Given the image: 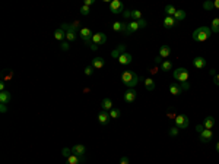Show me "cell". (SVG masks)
Returning <instances> with one entry per match:
<instances>
[{
	"label": "cell",
	"mask_w": 219,
	"mask_h": 164,
	"mask_svg": "<svg viewBox=\"0 0 219 164\" xmlns=\"http://www.w3.org/2000/svg\"><path fill=\"white\" fill-rule=\"evenodd\" d=\"M210 34H212L210 28H208V27H199L193 32V40L197 41V43H203V41H206L210 37Z\"/></svg>",
	"instance_id": "1"
},
{
	"label": "cell",
	"mask_w": 219,
	"mask_h": 164,
	"mask_svg": "<svg viewBox=\"0 0 219 164\" xmlns=\"http://www.w3.org/2000/svg\"><path fill=\"white\" fill-rule=\"evenodd\" d=\"M172 76H174V79L180 81L181 84H183V82H187V79H189V72H187V69H184V68H178L174 70Z\"/></svg>",
	"instance_id": "2"
},
{
	"label": "cell",
	"mask_w": 219,
	"mask_h": 164,
	"mask_svg": "<svg viewBox=\"0 0 219 164\" xmlns=\"http://www.w3.org/2000/svg\"><path fill=\"white\" fill-rule=\"evenodd\" d=\"M175 126L178 128V129H185L187 126H189V117L185 116V114H178V116H175Z\"/></svg>",
	"instance_id": "3"
},
{
	"label": "cell",
	"mask_w": 219,
	"mask_h": 164,
	"mask_svg": "<svg viewBox=\"0 0 219 164\" xmlns=\"http://www.w3.org/2000/svg\"><path fill=\"white\" fill-rule=\"evenodd\" d=\"M110 11L112 13H123L126 11V7H124V5L120 0H112L111 3H110Z\"/></svg>",
	"instance_id": "4"
},
{
	"label": "cell",
	"mask_w": 219,
	"mask_h": 164,
	"mask_svg": "<svg viewBox=\"0 0 219 164\" xmlns=\"http://www.w3.org/2000/svg\"><path fill=\"white\" fill-rule=\"evenodd\" d=\"M137 29H140V27H139L137 21H132V22H129L127 25H126V29H124L123 34L130 35V34H133V32H136Z\"/></svg>",
	"instance_id": "5"
},
{
	"label": "cell",
	"mask_w": 219,
	"mask_h": 164,
	"mask_svg": "<svg viewBox=\"0 0 219 164\" xmlns=\"http://www.w3.org/2000/svg\"><path fill=\"white\" fill-rule=\"evenodd\" d=\"M79 37L83 40V43H88V41L92 40L94 34H92V31H91L89 28H80V31H79Z\"/></svg>",
	"instance_id": "6"
},
{
	"label": "cell",
	"mask_w": 219,
	"mask_h": 164,
	"mask_svg": "<svg viewBox=\"0 0 219 164\" xmlns=\"http://www.w3.org/2000/svg\"><path fill=\"white\" fill-rule=\"evenodd\" d=\"M136 97H137V92H136L133 88H130V90H127L126 92H124V101L126 103H135Z\"/></svg>",
	"instance_id": "7"
},
{
	"label": "cell",
	"mask_w": 219,
	"mask_h": 164,
	"mask_svg": "<svg viewBox=\"0 0 219 164\" xmlns=\"http://www.w3.org/2000/svg\"><path fill=\"white\" fill-rule=\"evenodd\" d=\"M212 136H213V132H212V129H205L199 135V139H200V142H203V144H206V142H209L210 139H212Z\"/></svg>",
	"instance_id": "8"
},
{
	"label": "cell",
	"mask_w": 219,
	"mask_h": 164,
	"mask_svg": "<svg viewBox=\"0 0 219 164\" xmlns=\"http://www.w3.org/2000/svg\"><path fill=\"white\" fill-rule=\"evenodd\" d=\"M92 41H94L96 45H102L107 43V35L102 34V32H96V34H94V37H92Z\"/></svg>",
	"instance_id": "9"
},
{
	"label": "cell",
	"mask_w": 219,
	"mask_h": 164,
	"mask_svg": "<svg viewBox=\"0 0 219 164\" xmlns=\"http://www.w3.org/2000/svg\"><path fill=\"white\" fill-rule=\"evenodd\" d=\"M110 113H107L105 110H102L101 113L98 114V122H99V124H102V126H105V124H108V122H110Z\"/></svg>",
	"instance_id": "10"
},
{
	"label": "cell",
	"mask_w": 219,
	"mask_h": 164,
	"mask_svg": "<svg viewBox=\"0 0 219 164\" xmlns=\"http://www.w3.org/2000/svg\"><path fill=\"white\" fill-rule=\"evenodd\" d=\"M206 65H208V63H206V59H205V57L199 56V57H196V59H193V66L197 69H205Z\"/></svg>",
	"instance_id": "11"
},
{
	"label": "cell",
	"mask_w": 219,
	"mask_h": 164,
	"mask_svg": "<svg viewBox=\"0 0 219 164\" xmlns=\"http://www.w3.org/2000/svg\"><path fill=\"white\" fill-rule=\"evenodd\" d=\"M123 53H126V45H124V44H120L117 48H116V50L111 51V57H114V59H118V57L121 56Z\"/></svg>",
	"instance_id": "12"
},
{
	"label": "cell",
	"mask_w": 219,
	"mask_h": 164,
	"mask_svg": "<svg viewBox=\"0 0 219 164\" xmlns=\"http://www.w3.org/2000/svg\"><path fill=\"white\" fill-rule=\"evenodd\" d=\"M118 62L121 63V65H130V63L133 62V57L129 53H123L121 56L118 57Z\"/></svg>",
	"instance_id": "13"
},
{
	"label": "cell",
	"mask_w": 219,
	"mask_h": 164,
	"mask_svg": "<svg viewBox=\"0 0 219 164\" xmlns=\"http://www.w3.org/2000/svg\"><path fill=\"white\" fill-rule=\"evenodd\" d=\"M135 76H136V74H133V72H123V75H121V81H123L124 85H127L133 81Z\"/></svg>",
	"instance_id": "14"
},
{
	"label": "cell",
	"mask_w": 219,
	"mask_h": 164,
	"mask_svg": "<svg viewBox=\"0 0 219 164\" xmlns=\"http://www.w3.org/2000/svg\"><path fill=\"white\" fill-rule=\"evenodd\" d=\"M72 153L76 154V155H79V157H83L85 153H86V148H85V145H75V147L72 148Z\"/></svg>",
	"instance_id": "15"
},
{
	"label": "cell",
	"mask_w": 219,
	"mask_h": 164,
	"mask_svg": "<svg viewBox=\"0 0 219 164\" xmlns=\"http://www.w3.org/2000/svg\"><path fill=\"white\" fill-rule=\"evenodd\" d=\"M82 161H83V158L79 157V155H76V154H72L70 157L66 158V164H80Z\"/></svg>",
	"instance_id": "16"
},
{
	"label": "cell",
	"mask_w": 219,
	"mask_h": 164,
	"mask_svg": "<svg viewBox=\"0 0 219 164\" xmlns=\"http://www.w3.org/2000/svg\"><path fill=\"white\" fill-rule=\"evenodd\" d=\"M12 100V95L9 91H2L0 92V104H7Z\"/></svg>",
	"instance_id": "17"
},
{
	"label": "cell",
	"mask_w": 219,
	"mask_h": 164,
	"mask_svg": "<svg viewBox=\"0 0 219 164\" xmlns=\"http://www.w3.org/2000/svg\"><path fill=\"white\" fill-rule=\"evenodd\" d=\"M169 92L172 95H180L181 92H183V86L178 84H171L169 85Z\"/></svg>",
	"instance_id": "18"
},
{
	"label": "cell",
	"mask_w": 219,
	"mask_h": 164,
	"mask_svg": "<svg viewBox=\"0 0 219 164\" xmlns=\"http://www.w3.org/2000/svg\"><path fill=\"white\" fill-rule=\"evenodd\" d=\"M104 65H105V62H104L102 57H95V59L92 60V68L94 69H102Z\"/></svg>",
	"instance_id": "19"
},
{
	"label": "cell",
	"mask_w": 219,
	"mask_h": 164,
	"mask_svg": "<svg viewBox=\"0 0 219 164\" xmlns=\"http://www.w3.org/2000/svg\"><path fill=\"white\" fill-rule=\"evenodd\" d=\"M126 25H127V22H114L112 23V31H116V32H124Z\"/></svg>",
	"instance_id": "20"
},
{
	"label": "cell",
	"mask_w": 219,
	"mask_h": 164,
	"mask_svg": "<svg viewBox=\"0 0 219 164\" xmlns=\"http://www.w3.org/2000/svg\"><path fill=\"white\" fill-rule=\"evenodd\" d=\"M175 19L174 16H165L164 18V27L165 28H172V27H175Z\"/></svg>",
	"instance_id": "21"
},
{
	"label": "cell",
	"mask_w": 219,
	"mask_h": 164,
	"mask_svg": "<svg viewBox=\"0 0 219 164\" xmlns=\"http://www.w3.org/2000/svg\"><path fill=\"white\" fill-rule=\"evenodd\" d=\"M203 126H205V129H212L215 126V119L212 116H208V117H205L203 120Z\"/></svg>",
	"instance_id": "22"
},
{
	"label": "cell",
	"mask_w": 219,
	"mask_h": 164,
	"mask_svg": "<svg viewBox=\"0 0 219 164\" xmlns=\"http://www.w3.org/2000/svg\"><path fill=\"white\" fill-rule=\"evenodd\" d=\"M185 16H187V13H185L184 11L177 9V12H175V15H174V19H175V22H181V21L185 19Z\"/></svg>",
	"instance_id": "23"
},
{
	"label": "cell",
	"mask_w": 219,
	"mask_h": 164,
	"mask_svg": "<svg viewBox=\"0 0 219 164\" xmlns=\"http://www.w3.org/2000/svg\"><path fill=\"white\" fill-rule=\"evenodd\" d=\"M169 54H171V47L169 45H162L161 48H159V56L161 57H169Z\"/></svg>",
	"instance_id": "24"
},
{
	"label": "cell",
	"mask_w": 219,
	"mask_h": 164,
	"mask_svg": "<svg viewBox=\"0 0 219 164\" xmlns=\"http://www.w3.org/2000/svg\"><path fill=\"white\" fill-rule=\"evenodd\" d=\"M143 82H145V88L148 91H153V90H155V81L152 79V78H145V79H143Z\"/></svg>",
	"instance_id": "25"
},
{
	"label": "cell",
	"mask_w": 219,
	"mask_h": 164,
	"mask_svg": "<svg viewBox=\"0 0 219 164\" xmlns=\"http://www.w3.org/2000/svg\"><path fill=\"white\" fill-rule=\"evenodd\" d=\"M54 38H56L57 41H62V43H63V40L66 38V32H64L62 28L56 29V31H54Z\"/></svg>",
	"instance_id": "26"
},
{
	"label": "cell",
	"mask_w": 219,
	"mask_h": 164,
	"mask_svg": "<svg viewBox=\"0 0 219 164\" xmlns=\"http://www.w3.org/2000/svg\"><path fill=\"white\" fill-rule=\"evenodd\" d=\"M78 38V31H73V29H70V31H67L66 32V40L70 43V41H75Z\"/></svg>",
	"instance_id": "27"
},
{
	"label": "cell",
	"mask_w": 219,
	"mask_h": 164,
	"mask_svg": "<svg viewBox=\"0 0 219 164\" xmlns=\"http://www.w3.org/2000/svg\"><path fill=\"white\" fill-rule=\"evenodd\" d=\"M101 106H102V110H112V101L110 98H104Z\"/></svg>",
	"instance_id": "28"
},
{
	"label": "cell",
	"mask_w": 219,
	"mask_h": 164,
	"mask_svg": "<svg viewBox=\"0 0 219 164\" xmlns=\"http://www.w3.org/2000/svg\"><path fill=\"white\" fill-rule=\"evenodd\" d=\"M210 31H212V32H215V34H219V18H215L213 21H212Z\"/></svg>",
	"instance_id": "29"
},
{
	"label": "cell",
	"mask_w": 219,
	"mask_h": 164,
	"mask_svg": "<svg viewBox=\"0 0 219 164\" xmlns=\"http://www.w3.org/2000/svg\"><path fill=\"white\" fill-rule=\"evenodd\" d=\"M164 12L167 13V16H174L175 12H177V9H175L172 5H167L165 6V9H164Z\"/></svg>",
	"instance_id": "30"
},
{
	"label": "cell",
	"mask_w": 219,
	"mask_h": 164,
	"mask_svg": "<svg viewBox=\"0 0 219 164\" xmlns=\"http://www.w3.org/2000/svg\"><path fill=\"white\" fill-rule=\"evenodd\" d=\"M161 69H162L164 72H169V70L172 69V62H169V60H164L162 65H161Z\"/></svg>",
	"instance_id": "31"
},
{
	"label": "cell",
	"mask_w": 219,
	"mask_h": 164,
	"mask_svg": "<svg viewBox=\"0 0 219 164\" xmlns=\"http://www.w3.org/2000/svg\"><path fill=\"white\" fill-rule=\"evenodd\" d=\"M121 116V111L118 110V108H112V110H110V117L111 119H118Z\"/></svg>",
	"instance_id": "32"
},
{
	"label": "cell",
	"mask_w": 219,
	"mask_h": 164,
	"mask_svg": "<svg viewBox=\"0 0 219 164\" xmlns=\"http://www.w3.org/2000/svg\"><path fill=\"white\" fill-rule=\"evenodd\" d=\"M132 18H133L135 21H140V19H143L140 11H132Z\"/></svg>",
	"instance_id": "33"
},
{
	"label": "cell",
	"mask_w": 219,
	"mask_h": 164,
	"mask_svg": "<svg viewBox=\"0 0 219 164\" xmlns=\"http://www.w3.org/2000/svg\"><path fill=\"white\" fill-rule=\"evenodd\" d=\"M203 9H205V11H212V9H215L213 2H205V3H203Z\"/></svg>",
	"instance_id": "34"
},
{
	"label": "cell",
	"mask_w": 219,
	"mask_h": 164,
	"mask_svg": "<svg viewBox=\"0 0 219 164\" xmlns=\"http://www.w3.org/2000/svg\"><path fill=\"white\" fill-rule=\"evenodd\" d=\"M72 148H63L62 149V155L63 157H66V158H67V157H70V155H72Z\"/></svg>",
	"instance_id": "35"
},
{
	"label": "cell",
	"mask_w": 219,
	"mask_h": 164,
	"mask_svg": "<svg viewBox=\"0 0 219 164\" xmlns=\"http://www.w3.org/2000/svg\"><path fill=\"white\" fill-rule=\"evenodd\" d=\"M85 44L88 45V47H89V48H91L92 51H96V50H98V47H99V45H96V44H95V43H94L92 40H91V41H88V43H85Z\"/></svg>",
	"instance_id": "36"
},
{
	"label": "cell",
	"mask_w": 219,
	"mask_h": 164,
	"mask_svg": "<svg viewBox=\"0 0 219 164\" xmlns=\"http://www.w3.org/2000/svg\"><path fill=\"white\" fill-rule=\"evenodd\" d=\"M178 132H180V129H178L177 126H174V128H171V129L168 130V135L169 136H177L178 135Z\"/></svg>",
	"instance_id": "37"
},
{
	"label": "cell",
	"mask_w": 219,
	"mask_h": 164,
	"mask_svg": "<svg viewBox=\"0 0 219 164\" xmlns=\"http://www.w3.org/2000/svg\"><path fill=\"white\" fill-rule=\"evenodd\" d=\"M89 12H91V7L89 6H82V7H80V13H82V15H89Z\"/></svg>",
	"instance_id": "38"
},
{
	"label": "cell",
	"mask_w": 219,
	"mask_h": 164,
	"mask_svg": "<svg viewBox=\"0 0 219 164\" xmlns=\"http://www.w3.org/2000/svg\"><path fill=\"white\" fill-rule=\"evenodd\" d=\"M60 48H62L63 51H67L69 48H70V44H69V41H63L62 44H60Z\"/></svg>",
	"instance_id": "39"
},
{
	"label": "cell",
	"mask_w": 219,
	"mask_h": 164,
	"mask_svg": "<svg viewBox=\"0 0 219 164\" xmlns=\"http://www.w3.org/2000/svg\"><path fill=\"white\" fill-rule=\"evenodd\" d=\"M60 28H62L64 32H67V31H70V29H72V25H70V23H67V22H64V23H62V27H60Z\"/></svg>",
	"instance_id": "40"
},
{
	"label": "cell",
	"mask_w": 219,
	"mask_h": 164,
	"mask_svg": "<svg viewBox=\"0 0 219 164\" xmlns=\"http://www.w3.org/2000/svg\"><path fill=\"white\" fill-rule=\"evenodd\" d=\"M83 70H85V75H86V76H91V75L94 74V68H92V66H86Z\"/></svg>",
	"instance_id": "41"
},
{
	"label": "cell",
	"mask_w": 219,
	"mask_h": 164,
	"mask_svg": "<svg viewBox=\"0 0 219 164\" xmlns=\"http://www.w3.org/2000/svg\"><path fill=\"white\" fill-rule=\"evenodd\" d=\"M70 25H72V29H73V31H78L79 27H80V22H79V21H75V22H72Z\"/></svg>",
	"instance_id": "42"
},
{
	"label": "cell",
	"mask_w": 219,
	"mask_h": 164,
	"mask_svg": "<svg viewBox=\"0 0 219 164\" xmlns=\"http://www.w3.org/2000/svg\"><path fill=\"white\" fill-rule=\"evenodd\" d=\"M123 16H124V19H130V18H132V11L126 9V11L123 12Z\"/></svg>",
	"instance_id": "43"
},
{
	"label": "cell",
	"mask_w": 219,
	"mask_h": 164,
	"mask_svg": "<svg viewBox=\"0 0 219 164\" xmlns=\"http://www.w3.org/2000/svg\"><path fill=\"white\" fill-rule=\"evenodd\" d=\"M137 23H139V27H140V28H145L146 25H148V22H146L145 19H140V21H137Z\"/></svg>",
	"instance_id": "44"
},
{
	"label": "cell",
	"mask_w": 219,
	"mask_h": 164,
	"mask_svg": "<svg viewBox=\"0 0 219 164\" xmlns=\"http://www.w3.org/2000/svg\"><path fill=\"white\" fill-rule=\"evenodd\" d=\"M203 130H205V126H203V124H199V126H197V128H196V132H197V133H199V135L202 133Z\"/></svg>",
	"instance_id": "45"
},
{
	"label": "cell",
	"mask_w": 219,
	"mask_h": 164,
	"mask_svg": "<svg viewBox=\"0 0 219 164\" xmlns=\"http://www.w3.org/2000/svg\"><path fill=\"white\" fill-rule=\"evenodd\" d=\"M213 84L216 85V86H219V74H216L213 76Z\"/></svg>",
	"instance_id": "46"
},
{
	"label": "cell",
	"mask_w": 219,
	"mask_h": 164,
	"mask_svg": "<svg viewBox=\"0 0 219 164\" xmlns=\"http://www.w3.org/2000/svg\"><path fill=\"white\" fill-rule=\"evenodd\" d=\"M94 3H95V0H85L83 5H85V6H89V7H91V6L94 5Z\"/></svg>",
	"instance_id": "47"
},
{
	"label": "cell",
	"mask_w": 219,
	"mask_h": 164,
	"mask_svg": "<svg viewBox=\"0 0 219 164\" xmlns=\"http://www.w3.org/2000/svg\"><path fill=\"white\" fill-rule=\"evenodd\" d=\"M0 111H2V113H7V107H6V104H0Z\"/></svg>",
	"instance_id": "48"
},
{
	"label": "cell",
	"mask_w": 219,
	"mask_h": 164,
	"mask_svg": "<svg viewBox=\"0 0 219 164\" xmlns=\"http://www.w3.org/2000/svg\"><path fill=\"white\" fill-rule=\"evenodd\" d=\"M120 164H129V158L127 157H121L120 158Z\"/></svg>",
	"instance_id": "49"
},
{
	"label": "cell",
	"mask_w": 219,
	"mask_h": 164,
	"mask_svg": "<svg viewBox=\"0 0 219 164\" xmlns=\"http://www.w3.org/2000/svg\"><path fill=\"white\" fill-rule=\"evenodd\" d=\"M213 6H215V9H219V0H215V2H213Z\"/></svg>",
	"instance_id": "50"
},
{
	"label": "cell",
	"mask_w": 219,
	"mask_h": 164,
	"mask_svg": "<svg viewBox=\"0 0 219 164\" xmlns=\"http://www.w3.org/2000/svg\"><path fill=\"white\" fill-rule=\"evenodd\" d=\"M155 63H161V65H162V62H161V56L155 57Z\"/></svg>",
	"instance_id": "51"
},
{
	"label": "cell",
	"mask_w": 219,
	"mask_h": 164,
	"mask_svg": "<svg viewBox=\"0 0 219 164\" xmlns=\"http://www.w3.org/2000/svg\"><path fill=\"white\" fill-rule=\"evenodd\" d=\"M5 88H6V84H5V82H2V84H0V90L5 91Z\"/></svg>",
	"instance_id": "52"
},
{
	"label": "cell",
	"mask_w": 219,
	"mask_h": 164,
	"mask_svg": "<svg viewBox=\"0 0 219 164\" xmlns=\"http://www.w3.org/2000/svg\"><path fill=\"white\" fill-rule=\"evenodd\" d=\"M209 72H210V75H212V76H215V75H216V70H215V69H210Z\"/></svg>",
	"instance_id": "53"
},
{
	"label": "cell",
	"mask_w": 219,
	"mask_h": 164,
	"mask_svg": "<svg viewBox=\"0 0 219 164\" xmlns=\"http://www.w3.org/2000/svg\"><path fill=\"white\" fill-rule=\"evenodd\" d=\"M216 151H218V153H219V142H218V144H216Z\"/></svg>",
	"instance_id": "54"
}]
</instances>
